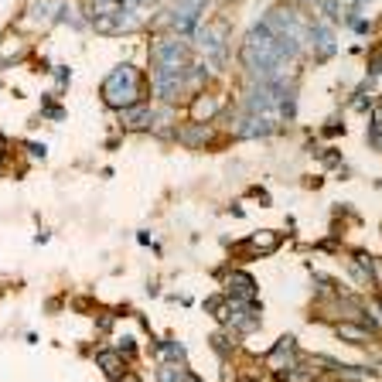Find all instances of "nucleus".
<instances>
[{
    "label": "nucleus",
    "mask_w": 382,
    "mask_h": 382,
    "mask_svg": "<svg viewBox=\"0 0 382 382\" xmlns=\"http://www.w3.org/2000/svg\"><path fill=\"white\" fill-rule=\"evenodd\" d=\"M102 95L113 109H126L140 99V72L133 65H116L102 86Z\"/></svg>",
    "instance_id": "nucleus-1"
},
{
    "label": "nucleus",
    "mask_w": 382,
    "mask_h": 382,
    "mask_svg": "<svg viewBox=\"0 0 382 382\" xmlns=\"http://www.w3.org/2000/svg\"><path fill=\"white\" fill-rule=\"evenodd\" d=\"M191 62L185 38H164L154 48V72H185Z\"/></svg>",
    "instance_id": "nucleus-2"
},
{
    "label": "nucleus",
    "mask_w": 382,
    "mask_h": 382,
    "mask_svg": "<svg viewBox=\"0 0 382 382\" xmlns=\"http://www.w3.org/2000/svg\"><path fill=\"white\" fill-rule=\"evenodd\" d=\"M120 113H123V126L126 130H147L154 123V109L147 102H133V106H126Z\"/></svg>",
    "instance_id": "nucleus-3"
},
{
    "label": "nucleus",
    "mask_w": 382,
    "mask_h": 382,
    "mask_svg": "<svg viewBox=\"0 0 382 382\" xmlns=\"http://www.w3.org/2000/svg\"><path fill=\"white\" fill-rule=\"evenodd\" d=\"M215 109H218V99H215V95H201V99H194V106H191V120H194V123H205Z\"/></svg>",
    "instance_id": "nucleus-4"
},
{
    "label": "nucleus",
    "mask_w": 382,
    "mask_h": 382,
    "mask_svg": "<svg viewBox=\"0 0 382 382\" xmlns=\"http://www.w3.org/2000/svg\"><path fill=\"white\" fill-rule=\"evenodd\" d=\"M249 246L256 249V253H267V249H273L277 246V232H253V239H249Z\"/></svg>",
    "instance_id": "nucleus-5"
},
{
    "label": "nucleus",
    "mask_w": 382,
    "mask_h": 382,
    "mask_svg": "<svg viewBox=\"0 0 382 382\" xmlns=\"http://www.w3.org/2000/svg\"><path fill=\"white\" fill-rule=\"evenodd\" d=\"M181 137H185V144H194V147H198V144H205L212 133H208L201 123H194V126H185V130H181Z\"/></svg>",
    "instance_id": "nucleus-6"
},
{
    "label": "nucleus",
    "mask_w": 382,
    "mask_h": 382,
    "mask_svg": "<svg viewBox=\"0 0 382 382\" xmlns=\"http://www.w3.org/2000/svg\"><path fill=\"white\" fill-rule=\"evenodd\" d=\"M335 331H338L341 341H366V338H369V335H366L362 328H355V324H338Z\"/></svg>",
    "instance_id": "nucleus-7"
},
{
    "label": "nucleus",
    "mask_w": 382,
    "mask_h": 382,
    "mask_svg": "<svg viewBox=\"0 0 382 382\" xmlns=\"http://www.w3.org/2000/svg\"><path fill=\"white\" fill-rule=\"evenodd\" d=\"M99 366H102L109 376H116V379L123 376V366H120V359H116L113 352H102V355H99Z\"/></svg>",
    "instance_id": "nucleus-8"
},
{
    "label": "nucleus",
    "mask_w": 382,
    "mask_h": 382,
    "mask_svg": "<svg viewBox=\"0 0 382 382\" xmlns=\"http://www.w3.org/2000/svg\"><path fill=\"white\" fill-rule=\"evenodd\" d=\"M157 352H161V362H181V355H185L181 345H161Z\"/></svg>",
    "instance_id": "nucleus-9"
},
{
    "label": "nucleus",
    "mask_w": 382,
    "mask_h": 382,
    "mask_svg": "<svg viewBox=\"0 0 382 382\" xmlns=\"http://www.w3.org/2000/svg\"><path fill=\"white\" fill-rule=\"evenodd\" d=\"M280 379L284 382H311V376H307V372H297V369H284Z\"/></svg>",
    "instance_id": "nucleus-10"
}]
</instances>
